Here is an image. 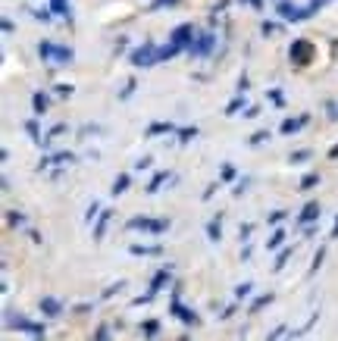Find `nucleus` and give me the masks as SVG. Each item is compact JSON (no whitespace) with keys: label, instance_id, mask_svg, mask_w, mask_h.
I'll return each instance as SVG.
<instances>
[{"label":"nucleus","instance_id":"nucleus-22","mask_svg":"<svg viewBox=\"0 0 338 341\" xmlns=\"http://www.w3.org/2000/svg\"><path fill=\"white\" fill-rule=\"evenodd\" d=\"M34 113H44V110H47V94H34Z\"/></svg>","mask_w":338,"mask_h":341},{"label":"nucleus","instance_id":"nucleus-9","mask_svg":"<svg viewBox=\"0 0 338 341\" xmlns=\"http://www.w3.org/2000/svg\"><path fill=\"white\" fill-rule=\"evenodd\" d=\"M172 316H179L185 326H197V313L194 310H185L179 301H172Z\"/></svg>","mask_w":338,"mask_h":341},{"label":"nucleus","instance_id":"nucleus-40","mask_svg":"<svg viewBox=\"0 0 338 341\" xmlns=\"http://www.w3.org/2000/svg\"><path fill=\"white\" fill-rule=\"evenodd\" d=\"M179 0H154V9H160V6H176Z\"/></svg>","mask_w":338,"mask_h":341},{"label":"nucleus","instance_id":"nucleus-6","mask_svg":"<svg viewBox=\"0 0 338 341\" xmlns=\"http://www.w3.org/2000/svg\"><path fill=\"white\" fill-rule=\"evenodd\" d=\"M213 44H216V38H213V34H197V38H194V44L188 47V53H191V56H207L210 50H213Z\"/></svg>","mask_w":338,"mask_h":341},{"label":"nucleus","instance_id":"nucleus-41","mask_svg":"<svg viewBox=\"0 0 338 341\" xmlns=\"http://www.w3.org/2000/svg\"><path fill=\"white\" fill-rule=\"evenodd\" d=\"M194 135H197L194 128H182V132H179V138H182V141H188V138H194Z\"/></svg>","mask_w":338,"mask_h":341},{"label":"nucleus","instance_id":"nucleus-16","mask_svg":"<svg viewBox=\"0 0 338 341\" xmlns=\"http://www.w3.org/2000/svg\"><path fill=\"white\" fill-rule=\"evenodd\" d=\"M107 219H113V213H100V219H94V238H103V229H107Z\"/></svg>","mask_w":338,"mask_h":341},{"label":"nucleus","instance_id":"nucleus-47","mask_svg":"<svg viewBox=\"0 0 338 341\" xmlns=\"http://www.w3.org/2000/svg\"><path fill=\"white\" fill-rule=\"evenodd\" d=\"M329 157H338V147H332V150H329Z\"/></svg>","mask_w":338,"mask_h":341},{"label":"nucleus","instance_id":"nucleus-19","mask_svg":"<svg viewBox=\"0 0 338 341\" xmlns=\"http://www.w3.org/2000/svg\"><path fill=\"white\" fill-rule=\"evenodd\" d=\"M166 179H169V172H157V175H154V182L147 185V194H154V191H157V188H160L163 182H166Z\"/></svg>","mask_w":338,"mask_h":341},{"label":"nucleus","instance_id":"nucleus-20","mask_svg":"<svg viewBox=\"0 0 338 341\" xmlns=\"http://www.w3.org/2000/svg\"><path fill=\"white\" fill-rule=\"evenodd\" d=\"M50 9L60 16H69V0H50Z\"/></svg>","mask_w":338,"mask_h":341},{"label":"nucleus","instance_id":"nucleus-12","mask_svg":"<svg viewBox=\"0 0 338 341\" xmlns=\"http://www.w3.org/2000/svg\"><path fill=\"white\" fill-rule=\"evenodd\" d=\"M207 235H210V241H219V238H223V219H219V216H213V219H210Z\"/></svg>","mask_w":338,"mask_h":341},{"label":"nucleus","instance_id":"nucleus-39","mask_svg":"<svg viewBox=\"0 0 338 341\" xmlns=\"http://www.w3.org/2000/svg\"><path fill=\"white\" fill-rule=\"evenodd\" d=\"M97 213H100V207H97V204H91V207H88V213H85V219L91 222V219H94Z\"/></svg>","mask_w":338,"mask_h":341},{"label":"nucleus","instance_id":"nucleus-4","mask_svg":"<svg viewBox=\"0 0 338 341\" xmlns=\"http://www.w3.org/2000/svg\"><path fill=\"white\" fill-rule=\"evenodd\" d=\"M6 323L16 326V329H25V332H31V335H44V323H28L22 313H6Z\"/></svg>","mask_w":338,"mask_h":341},{"label":"nucleus","instance_id":"nucleus-27","mask_svg":"<svg viewBox=\"0 0 338 341\" xmlns=\"http://www.w3.org/2000/svg\"><path fill=\"white\" fill-rule=\"evenodd\" d=\"M163 248H141V244H132V254H144V257H150V254H160Z\"/></svg>","mask_w":338,"mask_h":341},{"label":"nucleus","instance_id":"nucleus-31","mask_svg":"<svg viewBox=\"0 0 338 341\" xmlns=\"http://www.w3.org/2000/svg\"><path fill=\"white\" fill-rule=\"evenodd\" d=\"M157 329H160V323H157V320H147V323L141 326V332H144V335H157Z\"/></svg>","mask_w":338,"mask_h":341},{"label":"nucleus","instance_id":"nucleus-36","mask_svg":"<svg viewBox=\"0 0 338 341\" xmlns=\"http://www.w3.org/2000/svg\"><path fill=\"white\" fill-rule=\"evenodd\" d=\"M223 179H226V182L235 179V166H232V163H226V166H223Z\"/></svg>","mask_w":338,"mask_h":341},{"label":"nucleus","instance_id":"nucleus-28","mask_svg":"<svg viewBox=\"0 0 338 341\" xmlns=\"http://www.w3.org/2000/svg\"><path fill=\"white\" fill-rule=\"evenodd\" d=\"M263 141H270V132H266V128H263V132H254V135H251V144H254V147L263 144Z\"/></svg>","mask_w":338,"mask_h":341},{"label":"nucleus","instance_id":"nucleus-8","mask_svg":"<svg viewBox=\"0 0 338 341\" xmlns=\"http://www.w3.org/2000/svg\"><path fill=\"white\" fill-rule=\"evenodd\" d=\"M317 216H320V204L307 201L304 210H301V216H298V222H301V226H310V222H317Z\"/></svg>","mask_w":338,"mask_h":341},{"label":"nucleus","instance_id":"nucleus-32","mask_svg":"<svg viewBox=\"0 0 338 341\" xmlns=\"http://www.w3.org/2000/svg\"><path fill=\"white\" fill-rule=\"evenodd\" d=\"M270 100L276 103V107H282V103H285V97H282V91H279V88H273V91H270Z\"/></svg>","mask_w":338,"mask_h":341},{"label":"nucleus","instance_id":"nucleus-42","mask_svg":"<svg viewBox=\"0 0 338 341\" xmlns=\"http://www.w3.org/2000/svg\"><path fill=\"white\" fill-rule=\"evenodd\" d=\"M56 94H60V97H69V94H72V88H69V85H56Z\"/></svg>","mask_w":338,"mask_h":341},{"label":"nucleus","instance_id":"nucleus-11","mask_svg":"<svg viewBox=\"0 0 338 341\" xmlns=\"http://www.w3.org/2000/svg\"><path fill=\"white\" fill-rule=\"evenodd\" d=\"M169 269H172V266L160 269V273L154 276V282H150V295H157V291H160V288H163V285H166V282H169Z\"/></svg>","mask_w":338,"mask_h":341},{"label":"nucleus","instance_id":"nucleus-21","mask_svg":"<svg viewBox=\"0 0 338 341\" xmlns=\"http://www.w3.org/2000/svg\"><path fill=\"white\" fill-rule=\"evenodd\" d=\"M313 185H320V175L317 172H310V175L301 179V191H307V188H313Z\"/></svg>","mask_w":338,"mask_h":341},{"label":"nucleus","instance_id":"nucleus-37","mask_svg":"<svg viewBox=\"0 0 338 341\" xmlns=\"http://www.w3.org/2000/svg\"><path fill=\"white\" fill-rule=\"evenodd\" d=\"M122 288H125V282H116V285H110V288H107V295H103V298H113L116 291H122Z\"/></svg>","mask_w":338,"mask_h":341},{"label":"nucleus","instance_id":"nucleus-43","mask_svg":"<svg viewBox=\"0 0 338 341\" xmlns=\"http://www.w3.org/2000/svg\"><path fill=\"white\" fill-rule=\"evenodd\" d=\"M301 160H307V150H298V154H291V163H301Z\"/></svg>","mask_w":338,"mask_h":341},{"label":"nucleus","instance_id":"nucleus-15","mask_svg":"<svg viewBox=\"0 0 338 341\" xmlns=\"http://www.w3.org/2000/svg\"><path fill=\"white\" fill-rule=\"evenodd\" d=\"M53 60H56V63H69V60H72V47H63V44H56V50H53Z\"/></svg>","mask_w":338,"mask_h":341},{"label":"nucleus","instance_id":"nucleus-38","mask_svg":"<svg viewBox=\"0 0 338 341\" xmlns=\"http://www.w3.org/2000/svg\"><path fill=\"white\" fill-rule=\"evenodd\" d=\"M323 257H326V251H320L317 257H313V266H310V269H313V273H317V269L323 266Z\"/></svg>","mask_w":338,"mask_h":341},{"label":"nucleus","instance_id":"nucleus-35","mask_svg":"<svg viewBox=\"0 0 338 341\" xmlns=\"http://www.w3.org/2000/svg\"><path fill=\"white\" fill-rule=\"evenodd\" d=\"M248 291H251V282H244V285L235 288V298H238V301H241V298H248Z\"/></svg>","mask_w":338,"mask_h":341},{"label":"nucleus","instance_id":"nucleus-18","mask_svg":"<svg viewBox=\"0 0 338 341\" xmlns=\"http://www.w3.org/2000/svg\"><path fill=\"white\" fill-rule=\"evenodd\" d=\"M172 128H176L172 122H154V125L147 128V132H150V135H166V132H172Z\"/></svg>","mask_w":338,"mask_h":341},{"label":"nucleus","instance_id":"nucleus-13","mask_svg":"<svg viewBox=\"0 0 338 341\" xmlns=\"http://www.w3.org/2000/svg\"><path fill=\"white\" fill-rule=\"evenodd\" d=\"M307 119H310V116H298V119H285V122H282V132H285V135L298 132L301 125H307Z\"/></svg>","mask_w":338,"mask_h":341},{"label":"nucleus","instance_id":"nucleus-17","mask_svg":"<svg viewBox=\"0 0 338 341\" xmlns=\"http://www.w3.org/2000/svg\"><path fill=\"white\" fill-rule=\"evenodd\" d=\"M125 188H129V175H125V172H122V175H119V179H116V182H113V197H119V194L125 191Z\"/></svg>","mask_w":338,"mask_h":341},{"label":"nucleus","instance_id":"nucleus-34","mask_svg":"<svg viewBox=\"0 0 338 341\" xmlns=\"http://www.w3.org/2000/svg\"><path fill=\"white\" fill-rule=\"evenodd\" d=\"M31 16L38 19V22H50V13H47V9H31Z\"/></svg>","mask_w":338,"mask_h":341},{"label":"nucleus","instance_id":"nucleus-7","mask_svg":"<svg viewBox=\"0 0 338 341\" xmlns=\"http://www.w3.org/2000/svg\"><path fill=\"white\" fill-rule=\"evenodd\" d=\"M169 41H172V44H179L182 50H185V47H191V41H194V28H191V22H185V25H179L176 31L169 34Z\"/></svg>","mask_w":338,"mask_h":341},{"label":"nucleus","instance_id":"nucleus-5","mask_svg":"<svg viewBox=\"0 0 338 341\" xmlns=\"http://www.w3.org/2000/svg\"><path fill=\"white\" fill-rule=\"evenodd\" d=\"M310 53H313V47H310V41H295L291 44V63H298V66H307L310 63Z\"/></svg>","mask_w":338,"mask_h":341},{"label":"nucleus","instance_id":"nucleus-26","mask_svg":"<svg viewBox=\"0 0 338 341\" xmlns=\"http://www.w3.org/2000/svg\"><path fill=\"white\" fill-rule=\"evenodd\" d=\"M282 238H285V232H276V235H273V238H270V241H266V251H276V248H279V244H282Z\"/></svg>","mask_w":338,"mask_h":341},{"label":"nucleus","instance_id":"nucleus-45","mask_svg":"<svg viewBox=\"0 0 338 341\" xmlns=\"http://www.w3.org/2000/svg\"><path fill=\"white\" fill-rule=\"evenodd\" d=\"M244 3H251V6H257V9H260V6H263V0H244Z\"/></svg>","mask_w":338,"mask_h":341},{"label":"nucleus","instance_id":"nucleus-29","mask_svg":"<svg viewBox=\"0 0 338 341\" xmlns=\"http://www.w3.org/2000/svg\"><path fill=\"white\" fill-rule=\"evenodd\" d=\"M241 107H244V94H238V97H235V100L229 103V107H226V113H238Z\"/></svg>","mask_w":338,"mask_h":341},{"label":"nucleus","instance_id":"nucleus-2","mask_svg":"<svg viewBox=\"0 0 338 341\" xmlns=\"http://www.w3.org/2000/svg\"><path fill=\"white\" fill-rule=\"evenodd\" d=\"M169 226H172L169 219H150V216L129 219V229H141V232H169Z\"/></svg>","mask_w":338,"mask_h":341},{"label":"nucleus","instance_id":"nucleus-30","mask_svg":"<svg viewBox=\"0 0 338 341\" xmlns=\"http://www.w3.org/2000/svg\"><path fill=\"white\" fill-rule=\"evenodd\" d=\"M291 254H295V248H288V251H282V254H279V260H276V273H279V269H282L285 263H288V257Z\"/></svg>","mask_w":338,"mask_h":341},{"label":"nucleus","instance_id":"nucleus-3","mask_svg":"<svg viewBox=\"0 0 338 341\" xmlns=\"http://www.w3.org/2000/svg\"><path fill=\"white\" fill-rule=\"evenodd\" d=\"M157 50H160V47H154V44H141L138 50H132V63L141 66V69L154 66V63H160V60H157Z\"/></svg>","mask_w":338,"mask_h":341},{"label":"nucleus","instance_id":"nucleus-25","mask_svg":"<svg viewBox=\"0 0 338 341\" xmlns=\"http://www.w3.org/2000/svg\"><path fill=\"white\" fill-rule=\"evenodd\" d=\"M270 301H273V295H263V298H257V301L251 304V313H257V310H263V307H266V304H270Z\"/></svg>","mask_w":338,"mask_h":341},{"label":"nucleus","instance_id":"nucleus-24","mask_svg":"<svg viewBox=\"0 0 338 341\" xmlns=\"http://www.w3.org/2000/svg\"><path fill=\"white\" fill-rule=\"evenodd\" d=\"M6 222H9V226H22V222H25V216H22V213H16V210H9V213H6Z\"/></svg>","mask_w":338,"mask_h":341},{"label":"nucleus","instance_id":"nucleus-14","mask_svg":"<svg viewBox=\"0 0 338 341\" xmlns=\"http://www.w3.org/2000/svg\"><path fill=\"white\" fill-rule=\"evenodd\" d=\"M53 50H56L53 41H41L38 44V56H41V60H53Z\"/></svg>","mask_w":338,"mask_h":341},{"label":"nucleus","instance_id":"nucleus-23","mask_svg":"<svg viewBox=\"0 0 338 341\" xmlns=\"http://www.w3.org/2000/svg\"><path fill=\"white\" fill-rule=\"evenodd\" d=\"M25 132L34 138V144H41V132H38V122H34V119H28V122H25Z\"/></svg>","mask_w":338,"mask_h":341},{"label":"nucleus","instance_id":"nucleus-44","mask_svg":"<svg viewBox=\"0 0 338 341\" xmlns=\"http://www.w3.org/2000/svg\"><path fill=\"white\" fill-rule=\"evenodd\" d=\"M323 3H329V0H310V6H313V9H320Z\"/></svg>","mask_w":338,"mask_h":341},{"label":"nucleus","instance_id":"nucleus-1","mask_svg":"<svg viewBox=\"0 0 338 341\" xmlns=\"http://www.w3.org/2000/svg\"><path fill=\"white\" fill-rule=\"evenodd\" d=\"M276 9H279V16H282L285 22H307L313 13H317L313 6L301 9V6H295V3H291V0H279V3H276Z\"/></svg>","mask_w":338,"mask_h":341},{"label":"nucleus","instance_id":"nucleus-10","mask_svg":"<svg viewBox=\"0 0 338 341\" xmlns=\"http://www.w3.org/2000/svg\"><path fill=\"white\" fill-rule=\"evenodd\" d=\"M41 313L53 320V316H60V313H63V307H60V301H53V298H41Z\"/></svg>","mask_w":338,"mask_h":341},{"label":"nucleus","instance_id":"nucleus-46","mask_svg":"<svg viewBox=\"0 0 338 341\" xmlns=\"http://www.w3.org/2000/svg\"><path fill=\"white\" fill-rule=\"evenodd\" d=\"M332 238H338V216H335V226H332Z\"/></svg>","mask_w":338,"mask_h":341},{"label":"nucleus","instance_id":"nucleus-33","mask_svg":"<svg viewBox=\"0 0 338 341\" xmlns=\"http://www.w3.org/2000/svg\"><path fill=\"white\" fill-rule=\"evenodd\" d=\"M282 219H285V213H282V210H276V213H270V216H266V222H270V226H279Z\"/></svg>","mask_w":338,"mask_h":341}]
</instances>
